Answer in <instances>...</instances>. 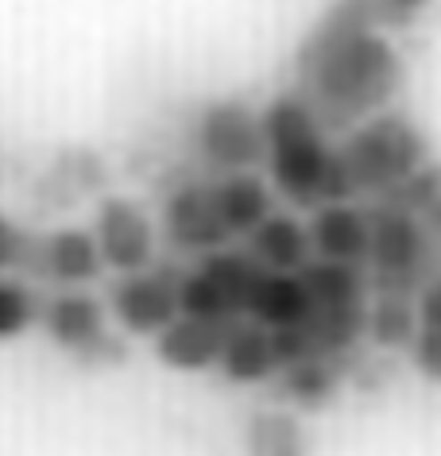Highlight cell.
<instances>
[{"label":"cell","instance_id":"6da1fadb","mask_svg":"<svg viewBox=\"0 0 441 456\" xmlns=\"http://www.w3.org/2000/svg\"><path fill=\"white\" fill-rule=\"evenodd\" d=\"M403 77L406 66L388 28L348 0H337L294 54V94L337 140L376 112H388Z\"/></svg>","mask_w":441,"mask_h":456},{"label":"cell","instance_id":"7a4b0ae2","mask_svg":"<svg viewBox=\"0 0 441 456\" xmlns=\"http://www.w3.org/2000/svg\"><path fill=\"white\" fill-rule=\"evenodd\" d=\"M264 135H267V178L271 190L294 209H322L333 201H348L341 140L325 132L310 105L298 94H279L264 109Z\"/></svg>","mask_w":441,"mask_h":456},{"label":"cell","instance_id":"3957f363","mask_svg":"<svg viewBox=\"0 0 441 456\" xmlns=\"http://www.w3.org/2000/svg\"><path fill=\"white\" fill-rule=\"evenodd\" d=\"M341 163L356 201H380L429 163V140L399 109L376 112L341 135Z\"/></svg>","mask_w":441,"mask_h":456},{"label":"cell","instance_id":"277c9868","mask_svg":"<svg viewBox=\"0 0 441 456\" xmlns=\"http://www.w3.org/2000/svg\"><path fill=\"white\" fill-rule=\"evenodd\" d=\"M372 209V252L364 264L372 298L376 294H403L418 298L429 282L441 279V244L426 232L422 216L368 205Z\"/></svg>","mask_w":441,"mask_h":456},{"label":"cell","instance_id":"5b68a950","mask_svg":"<svg viewBox=\"0 0 441 456\" xmlns=\"http://www.w3.org/2000/svg\"><path fill=\"white\" fill-rule=\"evenodd\" d=\"M39 325L51 345L86 371L120 368L128 360V340L109 329V305L89 290H54L43 298Z\"/></svg>","mask_w":441,"mask_h":456},{"label":"cell","instance_id":"8992f818","mask_svg":"<svg viewBox=\"0 0 441 456\" xmlns=\"http://www.w3.org/2000/svg\"><path fill=\"white\" fill-rule=\"evenodd\" d=\"M190 151L198 159L201 175H241L256 170L267 159L264 112L248 101L221 97L198 109L190 128Z\"/></svg>","mask_w":441,"mask_h":456},{"label":"cell","instance_id":"52a82bcc","mask_svg":"<svg viewBox=\"0 0 441 456\" xmlns=\"http://www.w3.org/2000/svg\"><path fill=\"white\" fill-rule=\"evenodd\" d=\"M259 275H264V267L244 248L241 252L236 248H221L213 256H201L183 275V314L221 322V325L244 322Z\"/></svg>","mask_w":441,"mask_h":456},{"label":"cell","instance_id":"ba28073f","mask_svg":"<svg viewBox=\"0 0 441 456\" xmlns=\"http://www.w3.org/2000/svg\"><path fill=\"white\" fill-rule=\"evenodd\" d=\"M183 275L186 267L155 259L147 271L117 275L109 287V314L128 337H159L167 325L183 317Z\"/></svg>","mask_w":441,"mask_h":456},{"label":"cell","instance_id":"9c48e42d","mask_svg":"<svg viewBox=\"0 0 441 456\" xmlns=\"http://www.w3.org/2000/svg\"><path fill=\"white\" fill-rule=\"evenodd\" d=\"M159 228L167 248L175 256H190V259L213 256L233 244V232L217 209V198H213V178L201 175V170L171 182V190L163 193Z\"/></svg>","mask_w":441,"mask_h":456},{"label":"cell","instance_id":"30bf717a","mask_svg":"<svg viewBox=\"0 0 441 456\" xmlns=\"http://www.w3.org/2000/svg\"><path fill=\"white\" fill-rule=\"evenodd\" d=\"M94 236L105 271H112V275H135V271H147L159 259V232H155L151 216L140 201L124 198V193L97 201Z\"/></svg>","mask_w":441,"mask_h":456},{"label":"cell","instance_id":"8fae6325","mask_svg":"<svg viewBox=\"0 0 441 456\" xmlns=\"http://www.w3.org/2000/svg\"><path fill=\"white\" fill-rule=\"evenodd\" d=\"M105 275L94 228H54V232H36L24 279L54 282L59 290H82Z\"/></svg>","mask_w":441,"mask_h":456},{"label":"cell","instance_id":"7c38bea8","mask_svg":"<svg viewBox=\"0 0 441 456\" xmlns=\"http://www.w3.org/2000/svg\"><path fill=\"white\" fill-rule=\"evenodd\" d=\"M310 240L314 259H330V264L364 267L372 252V209L368 201H333L314 209L310 216Z\"/></svg>","mask_w":441,"mask_h":456},{"label":"cell","instance_id":"4fadbf2b","mask_svg":"<svg viewBox=\"0 0 441 456\" xmlns=\"http://www.w3.org/2000/svg\"><path fill=\"white\" fill-rule=\"evenodd\" d=\"M244 252L252 256L264 271L294 275V271H302L314 259L310 224L302 221L298 213H279L275 209L244 236Z\"/></svg>","mask_w":441,"mask_h":456},{"label":"cell","instance_id":"5bb4252c","mask_svg":"<svg viewBox=\"0 0 441 456\" xmlns=\"http://www.w3.org/2000/svg\"><path fill=\"white\" fill-rule=\"evenodd\" d=\"M217 371L229 383H236V387L271 383L282 371V360H279V348H275V333L264 329L259 322H252V317L236 322L229 329V337H225Z\"/></svg>","mask_w":441,"mask_h":456},{"label":"cell","instance_id":"9a60e30c","mask_svg":"<svg viewBox=\"0 0 441 456\" xmlns=\"http://www.w3.org/2000/svg\"><path fill=\"white\" fill-rule=\"evenodd\" d=\"M233 325L183 314L178 322H171L155 337V356L171 371H209L221 363V348H225V337H229Z\"/></svg>","mask_w":441,"mask_h":456},{"label":"cell","instance_id":"2e32d148","mask_svg":"<svg viewBox=\"0 0 441 456\" xmlns=\"http://www.w3.org/2000/svg\"><path fill=\"white\" fill-rule=\"evenodd\" d=\"M356 363V360H353ZM353 363H337V360H298L287 363L271 387H275V398L282 406L306 410V414H318L341 395V387L348 383V371Z\"/></svg>","mask_w":441,"mask_h":456},{"label":"cell","instance_id":"e0dca14e","mask_svg":"<svg viewBox=\"0 0 441 456\" xmlns=\"http://www.w3.org/2000/svg\"><path fill=\"white\" fill-rule=\"evenodd\" d=\"M314 310L310 302V290L302 275L294 271V275H275V271H264L252 290V302H248V317L259 322L271 333H279V329H290L298 325L302 317Z\"/></svg>","mask_w":441,"mask_h":456},{"label":"cell","instance_id":"ac0fdd59","mask_svg":"<svg viewBox=\"0 0 441 456\" xmlns=\"http://www.w3.org/2000/svg\"><path fill=\"white\" fill-rule=\"evenodd\" d=\"M244 456H310V437L294 410H256L244 426Z\"/></svg>","mask_w":441,"mask_h":456},{"label":"cell","instance_id":"d6986e66","mask_svg":"<svg viewBox=\"0 0 441 456\" xmlns=\"http://www.w3.org/2000/svg\"><path fill=\"white\" fill-rule=\"evenodd\" d=\"M422 333V317H418V298H403V294H376L368 302V340L383 352H399Z\"/></svg>","mask_w":441,"mask_h":456},{"label":"cell","instance_id":"ffe728a7","mask_svg":"<svg viewBox=\"0 0 441 456\" xmlns=\"http://www.w3.org/2000/svg\"><path fill=\"white\" fill-rule=\"evenodd\" d=\"M39 314H43V298L28 279L0 275V340L24 337L31 325H39Z\"/></svg>","mask_w":441,"mask_h":456},{"label":"cell","instance_id":"44dd1931","mask_svg":"<svg viewBox=\"0 0 441 456\" xmlns=\"http://www.w3.org/2000/svg\"><path fill=\"white\" fill-rule=\"evenodd\" d=\"M437 198H441V163H426L418 175H411L403 186H395L388 198H380L372 205H388V209H403V213L422 216Z\"/></svg>","mask_w":441,"mask_h":456},{"label":"cell","instance_id":"7402d4cb","mask_svg":"<svg viewBox=\"0 0 441 456\" xmlns=\"http://www.w3.org/2000/svg\"><path fill=\"white\" fill-rule=\"evenodd\" d=\"M31 248H36V232H28L24 224H16L12 216L0 213V275L4 271H20V279H24Z\"/></svg>","mask_w":441,"mask_h":456},{"label":"cell","instance_id":"603a6c76","mask_svg":"<svg viewBox=\"0 0 441 456\" xmlns=\"http://www.w3.org/2000/svg\"><path fill=\"white\" fill-rule=\"evenodd\" d=\"M348 4H356L360 12H368L380 28L391 31V28L414 24V20L429 8V0H348Z\"/></svg>","mask_w":441,"mask_h":456},{"label":"cell","instance_id":"cb8c5ba5","mask_svg":"<svg viewBox=\"0 0 441 456\" xmlns=\"http://www.w3.org/2000/svg\"><path fill=\"white\" fill-rule=\"evenodd\" d=\"M411 363L429 383L441 387V333L437 329H422V333H418V340L411 345Z\"/></svg>","mask_w":441,"mask_h":456},{"label":"cell","instance_id":"d4e9b609","mask_svg":"<svg viewBox=\"0 0 441 456\" xmlns=\"http://www.w3.org/2000/svg\"><path fill=\"white\" fill-rule=\"evenodd\" d=\"M418 317H422V329H437L441 333V279H434L418 294Z\"/></svg>","mask_w":441,"mask_h":456},{"label":"cell","instance_id":"484cf974","mask_svg":"<svg viewBox=\"0 0 441 456\" xmlns=\"http://www.w3.org/2000/svg\"><path fill=\"white\" fill-rule=\"evenodd\" d=\"M422 224H426V232L429 236H434V240L441 244V198L434 201V205H429V209L422 213Z\"/></svg>","mask_w":441,"mask_h":456}]
</instances>
